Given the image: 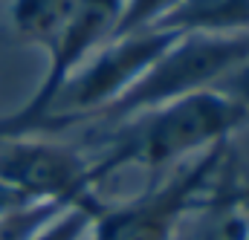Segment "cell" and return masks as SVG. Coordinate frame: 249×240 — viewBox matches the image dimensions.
Instances as JSON below:
<instances>
[{
    "mask_svg": "<svg viewBox=\"0 0 249 240\" xmlns=\"http://www.w3.org/2000/svg\"><path fill=\"white\" fill-rule=\"evenodd\" d=\"M244 124H249V110L220 90H203L136 113L119 121L107 151L90 162L93 180L99 185L119 168H168L186 156H200L209 148L229 142Z\"/></svg>",
    "mask_w": 249,
    "mask_h": 240,
    "instance_id": "6da1fadb",
    "label": "cell"
},
{
    "mask_svg": "<svg viewBox=\"0 0 249 240\" xmlns=\"http://www.w3.org/2000/svg\"><path fill=\"white\" fill-rule=\"evenodd\" d=\"M249 61V32L235 35H177L174 44L148 67V72L113 102L96 121H124L203 90H217Z\"/></svg>",
    "mask_w": 249,
    "mask_h": 240,
    "instance_id": "7a4b0ae2",
    "label": "cell"
},
{
    "mask_svg": "<svg viewBox=\"0 0 249 240\" xmlns=\"http://www.w3.org/2000/svg\"><path fill=\"white\" fill-rule=\"evenodd\" d=\"M174 32L148 29L107 41L64 81L47 116L38 121L32 133H53L96 121L148 72V67L174 44Z\"/></svg>",
    "mask_w": 249,
    "mask_h": 240,
    "instance_id": "3957f363",
    "label": "cell"
},
{
    "mask_svg": "<svg viewBox=\"0 0 249 240\" xmlns=\"http://www.w3.org/2000/svg\"><path fill=\"white\" fill-rule=\"evenodd\" d=\"M226 154L229 142H220L151 191L119 206H102L87 240H177L183 220L206 206L209 188L223 174Z\"/></svg>",
    "mask_w": 249,
    "mask_h": 240,
    "instance_id": "277c9868",
    "label": "cell"
},
{
    "mask_svg": "<svg viewBox=\"0 0 249 240\" xmlns=\"http://www.w3.org/2000/svg\"><path fill=\"white\" fill-rule=\"evenodd\" d=\"M124 0H78L70 20L64 23L58 38L47 50V69L35 93L9 116L0 119V142L32 136L38 121L47 116L53 99L58 96L64 81L90 58L96 50H102L119 23Z\"/></svg>",
    "mask_w": 249,
    "mask_h": 240,
    "instance_id": "5b68a950",
    "label": "cell"
},
{
    "mask_svg": "<svg viewBox=\"0 0 249 240\" xmlns=\"http://www.w3.org/2000/svg\"><path fill=\"white\" fill-rule=\"evenodd\" d=\"M0 182L32 200H84L96 188L90 162L75 148L32 136L0 142Z\"/></svg>",
    "mask_w": 249,
    "mask_h": 240,
    "instance_id": "8992f818",
    "label": "cell"
},
{
    "mask_svg": "<svg viewBox=\"0 0 249 240\" xmlns=\"http://www.w3.org/2000/svg\"><path fill=\"white\" fill-rule=\"evenodd\" d=\"M157 29L174 35L249 32V0H180Z\"/></svg>",
    "mask_w": 249,
    "mask_h": 240,
    "instance_id": "52a82bcc",
    "label": "cell"
},
{
    "mask_svg": "<svg viewBox=\"0 0 249 240\" xmlns=\"http://www.w3.org/2000/svg\"><path fill=\"white\" fill-rule=\"evenodd\" d=\"M78 0H12L9 20L23 44L50 50Z\"/></svg>",
    "mask_w": 249,
    "mask_h": 240,
    "instance_id": "ba28073f",
    "label": "cell"
},
{
    "mask_svg": "<svg viewBox=\"0 0 249 240\" xmlns=\"http://www.w3.org/2000/svg\"><path fill=\"white\" fill-rule=\"evenodd\" d=\"M105 203L96 200V194L72 203L67 211H61L41 235H35L32 240H87L90 229H93V220L96 214L102 211Z\"/></svg>",
    "mask_w": 249,
    "mask_h": 240,
    "instance_id": "9c48e42d",
    "label": "cell"
},
{
    "mask_svg": "<svg viewBox=\"0 0 249 240\" xmlns=\"http://www.w3.org/2000/svg\"><path fill=\"white\" fill-rule=\"evenodd\" d=\"M177 3H180V0H124L113 38H124V35H136V32L157 29V26L171 15V9H174ZM113 38H110V41H113Z\"/></svg>",
    "mask_w": 249,
    "mask_h": 240,
    "instance_id": "30bf717a",
    "label": "cell"
},
{
    "mask_svg": "<svg viewBox=\"0 0 249 240\" xmlns=\"http://www.w3.org/2000/svg\"><path fill=\"white\" fill-rule=\"evenodd\" d=\"M217 90L223 93V96H229L232 102H238V104H244L249 110V61L244 67H238L229 78H223L220 84H217Z\"/></svg>",
    "mask_w": 249,
    "mask_h": 240,
    "instance_id": "8fae6325",
    "label": "cell"
},
{
    "mask_svg": "<svg viewBox=\"0 0 249 240\" xmlns=\"http://www.w3.org/2000/svg\"><path fill=\"white\" fill-rule=\"evenodd\" d=\"M226 208H229V206H226ZM241 226H244V217H241L235 208H229V214H223L212 229L200 232L197 240H241Z\"/></svg>",
    "mask_w": 249,
    "mask_h": 240,
    "instance_id": "7c38bea8",
    "label": "cell"
}]
</instances>
